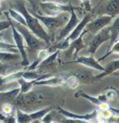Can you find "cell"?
<instances>
[{
  "label": "cell",
  "instance_id": "1",
  "mask_svg": "<svg viewBox=\"0 0 119 123\" xmlns=\"http://www.w3.org/2000/svg\"><path fill=\"white\" fill-rule=\"evenodd\" d=\"M16 9L25 18L26 27L31 31L35 36L38 37L39 39L43 40V41H45L48 45H50V35L45 30V28H43V25L40 23V21L30 11L27 10V8L25 7V3L23 2H19L16 4Z\"/></svg>",
  "mask_w": 119,
  "mask_h": 123
},
{
  "label": "cell",
  "instance_id": "2",
  "mask_svg": "<svg viewBox=\"0 0 119 123\" xmlns=\"http://www.w3.org/2000/svg\"><path fill=\"white\" fill-rule=\"evenodd\" d=\"M13 25L15 26V28H16L17 31L21 34V36L23 37L24 41H25L26 45L28 46V49L30 50H38L44 49L45 47H47L48 45L45 41L39 39L38 37H36L33 32L30 31L26 26L21 25L20 24L16 23V22L13 21Z\"/></svg>",
  "mask_w": 119,
  "mask_h": 123
},
{
  "label": "cell",
  "instance_id": "3",
  "mask_svg": "<svg viewBox=\"0 0 119 123\" xmlns=\"http://www.w3.org/2000/svg\"><path fill=\"white\" fill-rule=\"evenodd\" d=\"M37 19L40 21V23L46 28L48 34H52L56 32L60 27H62L67 22V17L65 15H56V16H49V15H44L38 14L35 12H31Z\"/></svg>",
  "mask_w": 119,
  "mask_h": 123
},
{
  "label": "cell",
  "instance_id": "4",
  "mask_svg": "<svg viewBox=\"0 0 119 123\" xmlns=\"http://www.w3.org/2000/svg\"><path fill=\"white\" fill-rule=\"evenodd\" d=\"M38 5L43 13L41 15H49V16H56L65 12H70L72 7V4L70 3L69 5H64L52 1H40Z\"/></svg>",
  "mask_w": 119,
  "mask_h": 123
},
{
  "label": "cell",
  "instance_id": "5",
  "mask_svg": "<svg viewBox=\"0 0 119 123\" xmlns=\"http://www.w3.org/2000/svg\"><path fill=\"white\" fill-rule=\"evenodd\" d=\"M4 13H5V15H7V19L10 22V28H12V37H13V40L15 41V45H16V49L18 50L19 54H21V57L22 58L21 65L27 66L29 65V59L27 56V53H26V50H25V44H24L25 41H24L23 37H22L21 34L17 31L16 28H15V26L13 25L12 19L10 18L8 13L7 12Z\"/></svg>",
  "mask_w": 119,
  "mask_h": 123
},
{
  "label": "cell",
  "instance_id": "6",
  "mask_svg": "<svg viewBox=\"0 0 119 123\" xmlns=\"http://www.w3.org/2000/svg\"><path fill=\"white\" fill-rule=\"evenodd\" d=\"M52 111V107H47L43 109L31 113H24L19 109L16 110V122L20 123H27V122H40L43 119V117L47 113H50Z\"/></svg>",
  "mask_w": 119,
  "mask_h": 123
},
{
  "label": "cell",
  "instance_id": "7",
  "mask_svg": "<svg viewBox=\"0 0 119 123\" xmlns=\"http://www.w3.org/2000/svg\"><path fill=\"white\" fill-rule=\"evenodd\" d=\"M114 18V15H102L98 16L93 20H90L87 24L85 29L87 32H91L92 34H96L101 29L105 28L111 23L112 19Z\"/></svg>",
  "mask_w": 119,
  "mask_h": 123
},
{
  "label": "cell",
  "instance_id": "8",
  "mask_svg": "<svg viewBox=\"0 0 119 123\" xmlns=\"http://www.w3.org/2000/svg\"><path fill=\"white\" fill-rule=\"evenodd\" d=\"M111 37L110 30L109 28H104L100 32H98L96 34H95L94 38L91 41L88 45L87 51L91 55H94L97 49L100 48L101 45H103L105 41H109Z\"/></svg>",
  "mask_w": 119,
  "mask_h": 123
},
{
  "label": "cell",
  "instance_id": "9",
  "mask_svg": "<svg viewBox=\"0 0 119 123\" xmlns=\"http://www.w3.org/2000/svg\"><path fill=\"white\" fill-rule=\"evenodd\" d=\"M77 9H78V8L72 5L71 10H70L69 19L66 22V24L64 25L63 28L60 30V32L59 36H58V37H57L56 42H57V41L64 40L66 37L69 36L70 32L74 30V28H75L77 26V25H78L79 22H80V19H78V15H77L76 12H74V11L77 10Z\"/></svg>",
  "mask_w": 119,
  "mask_h": 123
},
{
  "label": "cell",
  "instance_id": "10",
  "mask_svg": "<svg viewBox=\"0 0 119 123\" xmlns=\"http://www.w3.org/2000/svg\"><path fill=\"white\" fill-rule=\"evenodd\" d=\"M76 60L73 61V62H68L66 63H78V64H82L83 66L89 68H91V69H95L97 70V71L102 72L104 70V67L103 66H101L100 64V62H97L96 58H94L93 56H81V57H78V58H75Z\"/></svg>",
  "mask_w": 119,
  "mask_h": 123
},
{
  "label": "cell",
  "instance_id": "11",
  "mask_svg": "<svg viewBox=\"0 0 119 123\" xmlns=\"http://www.w3.org/2000/svg\"><path fill=\"white\" fill-rule=\"evenodd\" d=\"M57 110H58V113L62 114L64 117H65L66 118H70V119H74V120H78L82 122H89L91 120H93L95 118H96V116H97V113L98 110H95L91 113L88 114H84V115H80V114H76L74 113H71L69 111H67L65 109H62L60 107L57 108Z\"/></svg>",
  "mask_w": 119,
  "mask_h": 123
},
{
  "label": "cell",
  "instance_id": "12",
  "mask_svg": "<svg viewBox=\"0 0 119 123\" xmlns=\"http://www.w3.org/2000/svg\"><path fill=\"white\" fill-rule=\"evenodd\" d=\"M91 15L90 14L86 15L85 16L83 17V19H82V20H80V22L77 25L76 27L74 28V30L70 32L69 36H67L65 39H64V41L68 43H70V41H74L78 38V37L81 35L82 32V31L84 30L87 24L91 20Z\"/></svg>",
  "mask_w": 119,
  "mask_h": 123
},
{
  "label": "cell",
  "instance_id": "13",
  "mask_svg": "<svg viewBox=\"0 0 119 123\" xmlns=\"http://www.w3.org/2000/svg\"><path fill=\"white\" fill-rule=\"evenodd\" d=\"M34 85H43V86H50V87H58L63 86L65 84V80L62 76H52L51 75L48 78L43 79V80H35Z\"/></svg>",
  "mask_w": 119,
  "mask_h": 123
},
{
  "label": "cell",
  "instance_id": "14",
  "mask_svg": "<svg viewBox=\"0 0 119 123\" xmlns=\"http://www.w3.org/2000/svg\"><path fill=\"white\" fill-rule=\"evenodd\" d=\"M87 32V31L84 28V30L82 31V32L81 35L78 38L70 41L69 48H70V49L74 53V56L75 58H77V54H78V52L80 51L81 49H82L83 48H85V44L83 42V37L85 36Z\"/></svg>",
  "mask_w": 119,
  "mask_h": 123
},
{
  "label": "cell",
  "instance_id": "15",
  "mask_svg": "<svg viewBox=\"0 0 119 123\" xmlns=\"http://www.w3.org/2000/svg\"><path fill=\"white\" fill-rule=\"evenodd\" d=\"M118 68H119V60L118 59H116V60L110 62L109 63H108L107 67H104V71H102L100 74H98V75L94 76V80H101V79H103L104 77L109 75L110 74H112V73H113L114 71H118Z\"/></svg>",
  "mask_w": 119,
  "mask_h": 123
},
{
  "label": "cell",
  "instance_id": "16",
  "mask_svg": "<svg viewBox=\"0 0 119 123\" xmlns=\"http://www.w3.org/2000/svg\"><path fill=\"white\" fill-rule=\"evenodd\" d=\"M34 81L35 80H32V81H28L25 80V79L21 78L19 80H16L17 83L19 85L20 87V94H25L28 93V92H31V90L33 88V87L34 86Z\"/></svg>",
  "mask_w": 119,
  "mask_h": 123
},
{
  "label": "cell",
  "instance_id": "17",
  "mask_svg": "<svg viewBox=\"0 0 119 123\" xmlns=\"http://www.w3.org/2000/svg\"><path fill=\"white\" fill-rule=\"evenodd\" d=\"M74 75L78 79L79 81L82 82H89L90 80H94V76L92 72L87 69H78L75 71Z\"/></svg>",
  "mask_w": 119,
  "mask_h": 123
},
{
  "label": "cell",
  "instance_id": "18",
  "mask_svg": "<svg viewBox=\"0 0 119 123\" xmlns=\"http://www.w3.org/2000/svg\"><path fill=\"white\" fill-rule=\"evenodd\" d=\"M21 54L17 53H12L7 51V50H1L0 49V62H7L16 60V59L21 58Z\"/></svg>",
  "mask_w": 119,
  "mask_h": 123
},
{
  "label": "cell",
  "instance_id": "19",
  "mask_svg": "<svg viewBox=\"0 0 119 123\" xmlns=\"http://www.w3.org/2000/svg\"><path fill=\"white\" fill-rule=\"evenodd\" d=\"M23 71H24L14 72V73L10 74H8V75H1V74H0V84L15 82V81H16L17 80H19V79L22 78Z\"/></svg>",
  "mask_w": 119,
  "mask_h": 123
},
{
  "label": "cell",
  "instance_id": "20",
  "mask_svg": "<svg viewBox=\"0 0 119 123\" xmlns=\"http://www.w3.org/2000/svg\"><path fill=\"white\" fill-rule=\"evenodd\" d=\"M48 55H49V51H48L47 49H40V51H39V53H38V58H37L36 60H35L31 65L29 66L28 70H35L37 67H39L40 63L46 58H47Z\"/></svg>",
  "mask_w": 119,
  "mask_h": 123
},
{
  "label": "cell",
  "instance_id": "21",
  "mask_svg": "<svg viewBox=\"0 0 119 123\" xmlns=\"http://www.w3.org/2000/svg\"><path fill=\"white\" fill-rule=\"evenodd\" d=\"M7 12L8 15H10V18L12 19H13V21L16 22V23H18L21 25L26 26L25 18H24L23 15H22L17 10L10 8V9L8 10V12Z\"/></svg>",
  "mask_w": 119,
  "mask_h": 123
},
{
  "label": "cell",
  "instance_id": "22",
  "mask_svg": "<svg viewBox=\"0 0 119 123\" xmlns=\"http://www.w3.org/2000/svg\"><path fill=\"white\" fill-rule=\"evenodd\" d=\"M1 95L3 96L4 100H9V101H14V100H16L17 96L20 95V87H17L16 88L9 90V91L1 92Z\"/></svg>",
  "mask_w": 119,
  "mask_h": 123
},
{
  "label": "cell",
  "instance_id": "23",
  "mask_svg": "<svg viewBox=\"0 0 119 123\" xmlns=\"http://www.w3.org/2000/svg\"><path fill=\"white\" fill-rule=\"evenodd\" d=\"M60 50H55L54 52H52V54L51 55H48L44 60L40 63V67H49L52 66V64H54V62H56L57 57L59 55Z\"/></svg>",
  "mask_w": 119,
  "mask_h": 123
},
{
  "label": "cell",
  "instance_id": "24",
  "mask_svg": "<svg viewBox=\"0 0 119 123\" xmlns=\"http://www.w3.org/2000/svg\"><path fill=\"white\" fill-rule=\"evenodd\" d=\"M75 96H76V97H82V98L87 99V100H89L90 102H91L92 104L97 105V106H100V105L102 104V103L100 101V100L98 99V97H95V96L88 95V94L85 93L84 92L81 91V90H80V91H78L75 94Z\"/></svg>",
  "mask_w": 119,
  "mask_h": 123
},
{
  "label": "cell",
  "instance_id": "25",
  "mask_svg": "<svg viewBox=\"0 0 119 123\" xmlns=\"http://www.w3.org/2000/svg\"><path fill=\"white\" fill-rule=\"evenodd\" d=\"M41 74H39L38 72L35 71V70H28V71H24L22 78L25 79V80L32 81V80H37Z\"/></svg>",
  "mask_w": 119,
  "mask_h": 123
},
{
  "label": "cell",
  "instance_id": "26",
  "mask_svg": "<svg viewBox=\"0 0 119 123\" xmlns=\"http://www.w3.org/2000/svg\"><path fill=\"white\" fill-rule=\"evenodd\" d=\"M118 52H119V42H118V41H117L113 45V46H112V47L110 48L109 50H108L107 54H105L103 57H101V58L97 59V62H100V61L104 60L105 58H108V57H109V55H111L112 54H118Z\"/></svg>",
  "mask_w": 119,
  "mask_h": 123
},
{
  "label": "cell",
  "instance_id": "27",
  "mask_svg": "<svg viewBox=\"0 0 119 123\" xmlns=\"http://www.w3.org/2000/svg\"><path fill=\"white\" fill-rule=\"evenodd\" d=\"M118 6H119L118 0H110L106 6V10L110 13H113V15L114 13H116V15H118Z\"/></svg>",
  "mask_w": 119,
  "mask_h": 123
},
{
  "label": "cell",
  "instance_id": "28",
  "mask_svg": "<svg viewBox=\"0 0 119 123\" xmlns=\"http://www.w3.org/2000/svg\"><path fill=\"white\" fill-rule=\"evenodd\" d=\"M65 84L71 89L77 88L78 87L79 83H80V81L78 80V79L74 75L70 76L68 79H65Z\"/></svg>",
  "mask_w": 119,
  "mask_h": 123
},
{
  "label": "cell",
  "instance_id": "29",
  "mask_svg": "<svg viewBox=\"0 0 119 123\" xmlns=\"http://www.w3.org/2000/svg\"><path fill=\"white\" fill-rule=\"evenodd\" d=\"M15 48H16V45H15L4 42L3 41H0V49L1 50H7V51L12 52V53H17L18 50L16 49Z\"/></svg>",
  "mask_w": 119,
  "mask_h": 123
},
{
  "label": "cell",
  "instance_id": "30",
  "mask_svg": "<svg viewBox=\"0 0 119 123\" xmlns=\"http://www.w3.org/2000/svg\"><path fill=\"white\" fill-rule=\"evenodd\" d=\"M105 96H106L108 100H113L114 99H116L117 97V92L114 91V90H109V91L106 92V93L104 94Z\"/></svg>",
  "mask_w": 119,
  "mask_h": 123
},
{
  "label": "cell",
  "instance_id": "31",
  "mask_svg": "<svg viewBox=\"0 0 119 123\" xmlns=\"http://www.w3.org/2000/svg\"><path fill=\"white\" fill-rule=\"evenodd\" d=\"M10 28V22L8 19L3 21H0V32H3V31L7 29Z\"/></svg>",
  "mask_w": 119,
  "mask_h": 123
},
{
  "label": "cell",
  "instance_id": "32",
  "mask_svg": "<svg viewBox=\"0 0 119 123\" xmlns=\"http://www.w3.org/2000/svg\"><path fill=\"white\" fill-rule=\"evenodd\" d=\"M3 113H4L8 114V115H9V114L12 113V107H11V105H10L6 104L5 105H3Z\"/></svg>",
  "mask_w": 119,
  "mask_h": 123
},
{
  "label": "cell",
  "instance_id": "33",
  "mask_svg": "<svg viewBox=\"0 0 119 123\" xmlns=\"http://www.w3.org/2000/svg\"><path fill=\"white\" fill-rule=\"evenodd\" d=\"M82 5L84 6V8L87 11H91V3H90V0H81Z\"/></svg>",
  "mask_w": 119,
  "mask_h": 123
},
{
  "label": "cell",
  "instance_id": "34",
  "mask_svg": "<svg viewBox=\"0 0 119 123\" xmlns=\"http://www.w3.org/2000/svg\"><path fill=\"white\" fill-rule=\"evenodd\" d=\"M7 69V66L5 65V63H4V62H0V74H1L2 73L6 72Z\"/></svg>",
  "mask_w": 119,
  "mask_h": 123
},
{
  "label": "cell",
  "instance_id": "35",
  "mask_svg": "<svg viewBox=\"0 0 119 123\" xmlns=\"http://www.w3.org/2000/svg\"><path fill=\"white\" fill-rule=\"evenodd\" d=\"M97 97H98L99 100H100V101L101 103L108 102V100H107V98H106V96H105L104 94V95H100V96H98Z\"/></svg>",
  "mask_w": 119,
  "mask_h": 123
},
{
  "label": "cell",
  "instance_id": "36",
  "mask_svg": "<svg viewBox=\"0 0 119 123\" xmlns=\"http://www.w3.org/2000/svg\"><path fill=\"white\" fill-rule=\"evenodd\" d=\"M26 1H28V2H30V3H31L33 6H35L38 4L39 2L41 1V0H26Z\"/></svg>",
  "mask_w": 119,
  "mask_h": 123
},
{
  "label": "cell",
  "instance_id": "37",
  "mask_svg": "<svg viewBox=\"0 0 119 123\" xmlns=\"http://www.w3.org/2000/svg\"><path fill=\"white\" fill-rule=\"evenodd\" d=\"M0 6H1V0H0Z\"/></svg>",
  "mask_w": 119,
  "mask_h": 123
},
{
  "label": "cell",
  "instance_id": "38",
  "mask_svg": "<svg viewBox=\"0 0 119 123\" xmlns=\"http://www.w3.org/2000/svg\"><path fill=\"white\" fill-rule=\"evenodd\" d=\"M2 14V12H1V11H0V15H1Z\"/></svg>",
  "mask_w": 119,
  "mask_h": 123
},
{
  "label": "cell",
  "instance_id": "39",
  "mask_svg": "<svg viewBox=\"0 0 119 123\" xmlns=\"http://www.w3.org/2000/svg\"><path fill=\"white\" fill-rule=\"evenodd\" d=\"M65 1H66V0H65Z\"/></svg>",
  "mask_w": 119,
  "mask_h": 123
}]
</instances>
